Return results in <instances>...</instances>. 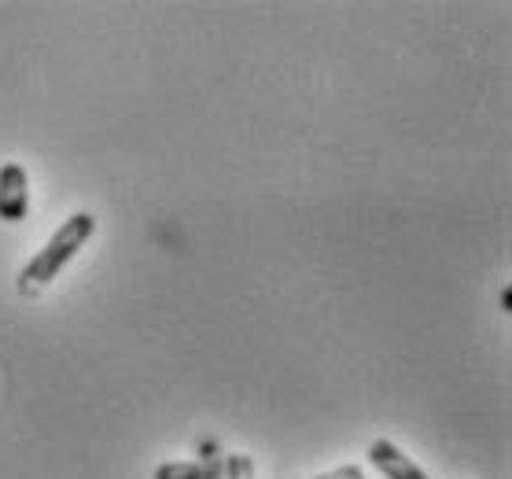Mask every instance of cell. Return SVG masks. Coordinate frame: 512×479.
<instances>
[{
  "label": "cell",
  "instance_id": "obj_6",
  "mask_svg": "<svg viewBox=\"0 0 512 479\" xmlns=\"http://www.w3.org/2000/svg\"><path fill=\"white\" fill-rule=\"evenodd\" d=\"M314 479H365V472H361L358 465H339V468H332V472H321V476H314Z\"/></svg>",
  "mask_w": 512,
  "mask_h": 479
},
{
  "label": "cell",
  "instance_id": "obj_5",
  "mask_svg": "<svg viewBox=\"0 0 512 479\" xmlns=\"http://www.w3.org/2000/svg\"><path fill=\"white\" fill-rule=\"evenodd\" d=\"M225 476L229 479H258L251 454H229L225 457Z\"/></svg>",
  "mask_w": 512,
  "mask_h": 479
},
{
  "label": "cell",
  "instance_id": "obj_2",
  "mask_svg": "<svg viewBox=\"0 0 512 479\" xmlns=\"http://www.w3.org/2000/svg\"><path fill=\"white\" fill-rule=\"evenodd\" d=\"M30 207V181L19 163L0 166V222H23Z\"/></svg>",
  "mask_w": 512,
  "mask_h": 479
},
{
  "label": "cell",
  "instance_id": "obj_7",
  "mask_svg": "<svg viewBox=\"0 0 512 479\" xmlns=\"http://www.w3.org/2000/svg\"><path fill=\"white\" fill-rule=\"evenodd\" d=\"M501 306H505V310H512V288H505V292H501Z\"/></svg>",
  "mask_w": 512,
  "mask_h": 479
},
{
  "label": "cell",
  "instance_id": "obj_3",
  "mask_svg": "<svg viewBox=\"0 0 512 479\" xmlns=\"http://www.w3.org/2000/svg\"><path fill=\"white\" fill-rule=\"evenodd\" d=\"M369 461H373L387 479H428L424 468L413 465V457H406L395 443H387V439H376V443L369 446Z\"/></svg>",
  "mask_w": 512,
  "mask_h": 479
},
{
  "label": "cell",
  "instance_id": "obj_4",
  "mask_svg": "<svg viewBox=\"0 0 512 479\" xmlns=\"http://www.w3.org/2000/svg\"><path fill=\"white\" fill-rule=\"evenodd\" d=\"M155 479H222L218 461H166L155 468Z\"/></svg>",
  "mask_w": 512,
  "mask_h": 479
},
{
  "label": "cell",
  "instance_id": "obj_1",
  "mask_svg": "<svg viewBox=\"0 0 512 479\" xmlns=\"http://www.w3.org/2000/svg\"><path fill=\"white\" fill-rule=\"evenodd\" d=\"M96 233V218L89 211H78L70 214L67 222L59 225L56 233H52V240H48L41 251H37L30 262L23 266V273H19V292L23 295H34L41 292L48 281H56V273L63 266H67L70 258L78 255L85 247V240Z\"/></svg>",
  "mask_w": 512,
  "mask_h": 479
}]
</instances>
